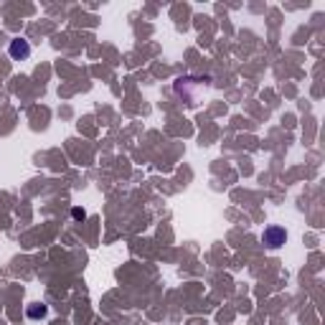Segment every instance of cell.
Returning a JSON list of instances; mask_svg holds the SVG:
<instances>
[{"instance_id": "obj_3", "label": "cell", "mask_w": 325, "mask_h": 325, "mask_svg": "<svg viewBox=\"0 0 325 325\" xmlns=\"http://www.w3.org/2000/svg\"><path fill=\"white\" fill-rule=\"evenodd\" d=\"M46 312H49V307L41 305V302H33V305H28V310H26V315H28L31 320H41V317H46Z\"/></svg>"}, {"instance_id": "obj_1", "label": "cell", "mask_w": 325, "mask_h": 325, "mask_svg": "<svg viewBox=\"0 0 325 325\" xmlns=\"http://www.w3.org/2000/svg\"><path fill=\"white\" fill-rule=\"evenodd\" d=\"M262 241L269 247V249H279L285 241H287V231L282 226H267L264 234H262Z\"/></svg>"}, {"instance_id": "obj_2", "label": "cell", "mask_w": 325, "mask_h": 325, "mask_svg": "<svg viewBox=\"0 0 325 325\" xmlns=\"http://www.w3.org/2000/svg\"><path fill=\"white\" fill-rule=\"evenodd\" d=\"M8 54H11L13 61H26L31 56V44L26 38H13L11 46H8Z\"/></svg>"}, {"instance_id": "obj_4", "label": "cell", "mask_w": 325, "mask_h": 325, "mask_svg": "<svg viewBox=\"0 0 325 325\" xmlns=\"http://www.w3.org/2000/svg\"><path fill=\"white\" fill-rule=\"evenodd\" d=\"M71 216H74V219H84L87 214H84V209H79V206H76V209H71Z\"/></svg>"}]
</instances>
